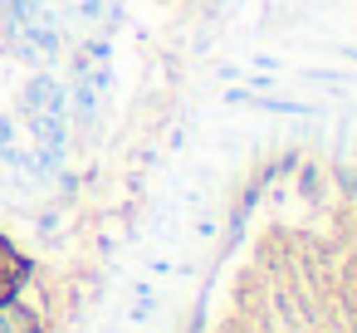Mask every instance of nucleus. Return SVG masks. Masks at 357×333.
I'll use <instances>...</instances> for the list:
<instances>
[{
	"label": "nucleus",
	"instance_id": "obj_1",
	"mask_svg": "<svg viewBox=\"0 0 357 333\" xmlns=\"http://www.w3.org/2000/svg\"><path fill=\"white\" fill-rule=\"evenodd\" d=\"M0 333H50V328H45V318L30 304H20L10 294V299H0Z\"/></svg>",
	"mask_w": 357,
	"mask_h": 333
},
{
	"label": "nucleus",
	"instance_id": "obj_2",
	"mask_svg": "<svg viewBox=\"0 0 357 333\" xmlns=\"http://www.w3.org/2000/svg\"><path fill=\"white\" fill-rule=\"evenodd\" d=\"M25 279H30V260H25L6 235H0V299H10Z\"/></svg>",
	"mask_w": 357,
	"mask_h": 333
},
{
	"label": "nucleus",
	"instance_id": "obj_3",
	"mask_svg": "<svg viewBox=\"0 0 357 333\" xmlns=\"http://www.w3.org/2000/svg\"><path fill=\"white\" fill-rule=\"evenodd\" d=\"M298 79L303 84H318V89H357V74H347V69H298Z\"/></svg>",
	"mask_w": 357,
	"mask_h": 333
},
{
	"label": "nucleus",
	"instance_id": "obj_4",
	"mask_svg": "<svg viewBox=\"0 0 357 333\" xmlns=\"http://www.w3.org/2000/svg\"><path fill=\"white\" fill-rule=\"evenodd\" d=\"M215 235H220V221H215L211 211L191 221V240H196V245H206V240H215Z\"/></svg>",
	"mask_w": 357,
	"mask_h": 333
},
{
	"label": "nucleus",
	"instance_id": "obj_5",
	"mask_svg": "<svg viewBox=\"0 0 357 333\" xmlns=\"http://www.w3.org/2000/svg\"><path fill=\"white\" fill-rule=\"evenodd\" d=\"M250 69H264V74H279V79H284L289 64H284L279 54H250Z\"/></svg>",
	"mask_w": 357,
	"mask_h": 333
},
{
	"label": "nucleus",
	"instance_id": "obj_6",
	"mask_svg": "<svg viewBox=\"0 0 357 333\" xmlns=\"http://www.w3.org/2000/svg\"><path fill=\"white\" fill-rule=\"evenodd\" d=\"M6 142H20V138H15V118L0 113V147H6Z\"/></svg>",
	"mask_w": 357,
	"mask_h": 333
},
{
	"label": "nucleus",
	"instance_id": "obj_7",
	"mask_svg": "<svg viewBox=\"0 0 357 333\" xmlns=\"http://www.w3.org/2000/svg\"><path fill=\"white\" fill-rule=\"evenodd\" d=\"M108 333H137V328H132V323H113Z\"/></svg>",
	"mask_w": 357,
	"mask_h": 333
},
{
	"label": "nucleus",
	"instance_id": "obj_8",
	"mask_svg": "<svg viewBox=\"0 0 357 333\" xmlns=\"http://www.w3.org/2000/svg\"><path fill=\"white\" fill-rule=\"evenodd\" d=\"M342 59H347V64H357V50H342Z\"/></svg>",
	"mask_w": 357,
	"mask_h": 333
},
{
	"label": "nucleus",
	"instance_id": "obj_9",
	"mask_svg": "<svg viewBox=\"0 0 357 333\" xmlns=\"http://www.w3.org/2000/svg\"><path fill=\"white\" fill-rule=\"evenodd\" d=\"M347 6H357V0H347Z\"/></svg>",
	"mask_w": 357,
	"mask_h": 333
}]
</instances>
